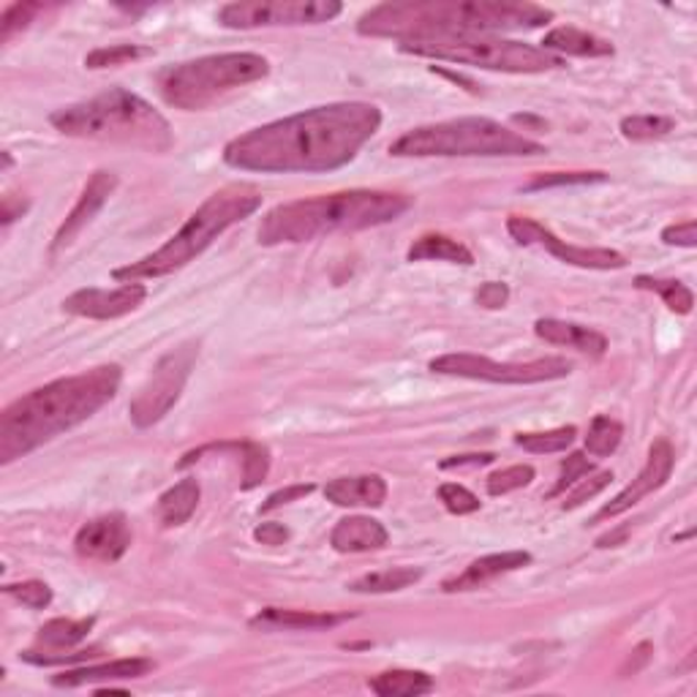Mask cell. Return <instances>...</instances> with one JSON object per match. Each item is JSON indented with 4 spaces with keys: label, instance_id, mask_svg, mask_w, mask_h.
<instances>
[{
    "label": "cell",
    "instance_id": "obj_12",
    "mask_svg": "<svg viewBox=\"0 0 697 697\" xmlns=\"http://www.w3.org/2000/svg\"><path fill=\"white\" fill-rule=\"evenodd\" d=\"M338 0H240L218 11V22L232 31L276 25H319L341 14Z\"/></svg>",
    "mask_w": 697,
    "mask_h": 697
},
{
    "label": "cell",
    "instance_id": "obj_40",
    "mask_svg": "<svg viewBox=\"0 0 697 697\" xmlns=\"http://www.w3.org/2000/svg\"><path fill=\"white\" fill-rule=\"evenodd\" d=\"M44 11L41 3H14L3 11V20H0V41H11V35L25 31L33 22V17Z\"/></svg>",
    "mask_w": 697,
    "mask_h": 697
},
{
    "label": "cell",
    "instance_id": "obj_28",
    "mask_svg": "<svg viewBox=\"0 0 697 697\" xmlns=\"http://www.w3.org/2000/svg\"><path fill=\"white\" fill-rule=\"evenodd\" d=\"M422 577L420 567H390L379 572H368V575L357 577L349 583V592L355 594H392L403 592V588L414 586Z\"/></svg>",
    "mask_w": 697,
    "mask_h": 697
},
{
    "label": "cell",
    "instance_id": "obj_36",
    "mask_svg": "<svg viewBox=\"0 0 697 697\" xmlns=\"http://www.w3.org/2000/svg\"><path fill=\"white\" fill-rule=\"evenodd\" d=\"M605 172H547V175H534L523 186V191H542L558 186H592V183H605Z\"/></svg>",
    "mask_w": 697,
    "mask_h": 697
},
{
    "label": "cell",
    "instance_id": "obj_7",
    "mask_svg": "<svg viewBox=\"0 0 697 697\" xmlns=\"http://www.w3.org/2000/svg\"><path fill=\"white\" fill-rule=\"evenodd\" d=\"M545 147L491 117H455L431 123L398 136L390 145L396 158L452 156H540Z\"/></svg>",
    "mask_w": 697,
    "mask_h": 697
},
{
    "label": "cell",
    "instance_id": "obj_42",
    "mask_svg": "<svg viewBox=\"0 0 697 697\" xmlns=\"http://www.w3.org/2000/svg\"><path fill=\"white\" fill-rule=\"evenodd\" d=\"M592 472H594L592 461H588V458L583 455V452H572L567 461L562 463V476H558V482H556V485H553V491L547 493V499L562 496V493H567L577 480H583V476L592 474Z\"/></svg>",
    "mask_w": 697,
    "mask_h": 697
},
{
    "label": "cell",
    "instance_id": "obj_13",
    "mask_svg": "<svg viewBox=\"0 0 697 697\" xmlns=\"http://www.w3.org/2000/svg\"><path fill=\"white\" fill-rule=\"evenodd\" d=\"M508 232L517 246L526 248H542L558 262L572 267H583V270H622L627 267V256L613 252V248H581L570 246L562 237L553 235L545 224L534 222L529 216H510Z\"/></svg>",
    "mask_w": 697,
    "mask_h": 697
},
{
    "label": "cell",
    "instance_id": "obj_24",
    "mask_svg": "<svg viewBox=\"0 0 697 697\" xmlns=\"http://www.w3.org/2000/svg\"><path fill=\"white\" fill-rule=\"evenodd\" d=\"M542 50L545 52H562V55H575V58H607L613 55V44L599 35L581 31V28L572 25H558L542 39Z\"/></svg>",
    "mask_w": 697,
    "mask_h": 697
},
{
    "label": "cell",
    "instance_id": "obj_11",
    "mask_svg": "<svg viewBox=\"0 0 697 697\" xmlns=\"http://www.w3.org/2000/svg\"><path fill=\"white\" fill-rule=\"evenodd\" d=\"M196 357H199V344L196 341L181 344V347L161 357L129 407V417L136 428L156 426L172 412V407L181 401L183 390H186Z\"/></svg>",
    "mask_w": 697,
    "mask_h": 697
},
{
    "label": "cell",
    "instance_id": "obj_47",
    "mask_svg": "<svg viewBox=\"0 0 697 697\" xmlns=\"http://www.w3.org/2000/svg\"><path fill=\"white\" fill-rule=\"evenodd\" d=\"M254 540L273 547L284 545V542L289 540V529H286L284 523H259V526L254 529Z\"/></svg>",
    "mask_w": 697,
    "mask_h": 697
},
{
    "label": "cell",
    "instance_id": "obj_46",
    "mask_svg": "<svg viewBox=\"0 0 697 697\" xmlns=\"http://www.w3.org/2000/svg\"><path fill=\"white\" fill-rule=\"evenodd\" d=\"M308 493H314L311 482H308V485H289V488H281V491H276V493H270V496H267V502L262 504V512H270V510L284 508V504L297 502V499L308 496Z\"/></svg>",
    "mask_w": 697,
    "mask_h": 697
},
{
    "label": "cell",
    "instance_id": "obj_34",
    "mask_svg": "<svg viewBox=\"0 0 697 697\" xmlns=\"http://www.w3.org/2000/svg\"><path fill=\"white\" fill-rule=\"evenodd\" d=\"M575 428H553V431H537V433H517L515 444L523 450L534 452V455H547V452H564L575 442Z\"/></svg>",
    "mask_w": 697,
    "mask_h": 697
},
{
    "label": "cell",
    "instance_id": "obj_26",
    "mask_svg": "<svg viewBox=\"0 0 697 697\" xmlns=\"http://www.w3.org/2000/svg\"><path fill=\"white\" fill-rule=\"evenodd\" d=\"M199 482L194 476H186L177 485H172L170 491L161 493L158 499V515L164 521V526H183L191 515L196 512V504H199Z\"/></svg>",
    "mask_w": 697,
    "mask_h": 697
},
{
    "label": "cell",
    "instance_id": "obj_18",
    "mask_svg": "<svg viewBox=\"0 0 697 697\" xmlns=\"http://www.w3.org/2000/svg\"><path fill=\"white\" fill-rule=\"evenodd\" d=\"M532 564V553L526 551H504V553H491V556H482L476 562L469 564L461 575L447 577L442 583V592L458 594V592H474V588L488 586L496 577L508 575V572L523 570Z\"/></svg>",
    "mask_w": 697,
    "mask_h": 697
},
{
    "label": "cell",
    "instance_id": "obj_1",
    "mask_svg": "<svg viewBox=\"0 0 697 697\" xmlns=\"http://www.w3.org/2000/svg\"><path fill=\"white\" fill-rule=\"evenodd\" d=\"M381 126V110L368 101L314 106L256 126L226 142V166L262 175H319L355 161Z\"/></svg>",
    "mask_w": 697,
    "mask_h": 697
},
{
    "label": "cell",
    "instance_id": "obj_44",
    "mask_svg": "<svg viewBox=\"0 0 697 697\" xmlns=\"http://www.w3.org/2000/svg\"><path fill=\"white\" fill-rule=\"evenodd\" d=\"M510 300V286L502 281H488L476 289V306L488 308V311H499V308L508 306Z\"/></svg>",
    "mask_w": 697,
    "mask_h": 697
},
{
    "label": "cell",
    "instance_id": "obj_35",
    "mask_svg": "<svg viewBox=\"0 0 697 697\" xmlns=\"http://www.w3.org/2000/svg\"><path fill=\"white\" fill-rule=\"evenodd\" d=\"M243 491H252L270 472V450L259 442H243Z\"/></svg>",
    "mask_w": 697,
    "mask_h": 697
},
{
    "label": "cell",
    "instance_id": "obj_6",
    "mask_svg": "<svg viewBox=\"0 0 697 697\" xmlns=\"http://www.w3.org/2000/svg\"><path fill=\"white\" fill-rule=\"evenodd\" d=\"M262 207V194L246 183H232L207 196L188 216V222L153 254L142 256L140 262H131L126 267H117L112 278L121 284L147 281V278L172 276L181 267L191 265L199 254H205L229 226L246 222Z\"/></svg>",
    "mask_w": 697,
    "mask_h": 697
},
{
    "label": "cell",
    "instance_id": "obj_27",
    "mask_svg": "<svg viewBox=\"0 0 697 697\" xmlns=\"http://www.w3.org/2000/svg\"><path fill=\"white\" fill-rule=\"evenodd\" d=\"M409 262H452V265H474V254L463 243L447 235H422L407 254Z\"/></svg>",
    "mask_w": 697,
    "mask_h": 697
},
{
    "label": "cell",
    "instance_id": "obj_45",
    "mask_svg": "<svg viewBox=\"0 0 697 697\" xmlns=\"http://www.w3.org/2000/svg\"><path fill=\"white\" fill-rule=\"evenodd\" d=\"M663 243H667V246L695 248L697 246V222H684V224L665 226V229H663Z\"/></svg>",
    "mask_w": 697,
    "mask_h": 697
},
{
    "label": "cell",
    "instance_id": "obj_17",
    "mask_svg": "<svg viewBox=\"0 0 697 697\" xmlns=\"http://www.w3.org/2000/svg\"><path fill=\"white\" fill-rule=\"evenodd\" d=\"M117 188V175L115 172H106V170H99L93 172L91 181L85 183V188H82L80 199H76V205L71 207V213L65 216V222L61 224V229H58L55 240H52V254H58L61 248L71 246V243L76 240V235H80L82 229H85L88 224L93 222L95 216L101 213V207L110 202V196L115 194Z\"/></svg>",
    "mask_w": 697,
    "mask_h": 697
},
{
    "label": "cell",
    "instance_id": "obj_5",
    "mask_svg": "<svg viewBox=\"0 0 697 697\" xmlns=\"http://www.w3.org/2000/svg\"><path fill=\"white\" fill-rule=\"evenodd\" d=\"M50 123L61 134L74 140L112 142V145L142 147V151L166 153L175 145L170 121L142 95L112 88L80 104L52 112Z\"/></svg>",
    "mask_w": 697,
    "mask_h": 697
},
{
    "label": "cell",
    "instance_id": "obj_8",
    "mask_svg": "<svg viewBox=\"0 0 697 697\" xmlns=\"http://www.w3.org/2000/svg\"><path fill=\"white\" fill-rule=\"evenodd\" d=\"M267 74H270L267 58L256 52H224V55L166 65L158 71L156 85L166 104L183 112H196L218 104L224 95L265 80Z\"/></svg>",
    "mask_w": 697,
    "mask_h": 697
},
{
    "label": "cell",
    "instance_id": "obj_30",
    "mask_svg": "<svg viewBox=\"0 0 697 697\" xmlns=\"http://www.w3.org/2000/svg\"><path fill=\"white\" fill-rule=\"evenodd\" d=\"M637 289H648L654 295H659L665 300V306L670 308L673 314H693L695 306V295L689 286H684L681 281H667V278H652V276H637L635 278Z\"/></svg>",
    "mask_w": 697,
    "mask_h": 697
},
{
    "label": "cell",
    "instance_id": "obj_9",
    "mask_svg": "<svg viewBox=\"0 0 697 697\" xmlns=\"http://www.w3.org/2000/svg\"><path fill=\"white\" fill-rule=\"evenodd\" d=\"M403 52L433 61H452L476 65L504 74H542L562 65V58L551 55L542 47L523 44V41L491 39V35H458V39H431L401 44Z\"/></svg>",
    "mask_w": 697,
    "mask_h": 697
},
{
    "label": "cell",
    "instance_id": "obj_48",
    "mask_svg": "<svg viewBox=\"0 0 697 697\" xmlns=\"http://www.w3.org/2000/svg\"><path fill=\"white\" fill-rule=\"evenodd\" d=\"M496 461L493 452H480V455H455L442 461V469H461V467H488V463Z\"/></svg>",
    "mask_w": 697,
    "mask_h": 697
},
{
    "label": "cell",
    "instance_id": "obj_21",
    "mask_svg": "<svg viewBox=\"0 0 697 697\" xmlns=\"http://www.w3.org/2000/svg\"><path fill=\"white\" fill-rule=\"evenodd\" d=\"M534 332H537V338H542L545 344L577 349L588 357H603L607 351V338L603 332L592 330V327L575 325V321L537 319L534 321Z\"/></svg>",
    "mask_w": 697,
    "mask_h": 697
},
{
    "label": "cell",
    "instance_id": "obj_23",
    "mask_svg": "<svg viewBox=\"0 0 697 697\" xmlns=\"http://www.w3.org/2000/svg\"><path fill=\"white\" fill-rule=\"evenodd\" d=\"M387 540H390L387 529L381 526L377 517L366 515L344 517L330 534V545L338 553H371L385 547Z\"/></svg>",
    "mask_w": 697,
    "mask_h": 697
},
{
    "label": "cell",
    "instance_id": "obj_32",
    "mask_svg": "<svg viewBox=\"0 0 697 697\" xmlns=\"http://www.w3.org/2000/svg\"><path fill=\"white\" fill-rule=\"evenodd\" d=\"M676 129V121L665 115H629L622 121V134L629 142L663 140Z\"/></svg>",
    "mask_w": 697,
    "mask_h": 697
},
{
    "label": "cell",
    "instance_id": "obj_16",
    "mask_svg": "<svg viewBox=\"0 0 697 697\" xmlns=\"http://www.w3.org/2000/svg\"><path fill=\"white\" fill-rule=\"evenodd\" d=\"M131 547V526L123 512H110L88 521L76 532L74 551L76 556L91 558V562H117L126 556Z\"/></svg>",
    "mask_w": 697,
    "mask_h": 697
},
{
    "label": "cell",
    "instance_id": "obj_49",
    "mask_svg": "<svg viewBox=\"0 0 697 697\" xmlns=\"http://www.w3.org/2000/svg\"><path fill=\"white\" fill-rule=\"evenodd\" d=\"M28 211V202L20 199L14 202V196H3V213H0V218H3V226H9L11 222H17V218H22V213Z\"/></svg>",
    "mask_w": 697,
    "mask_h": 697
},
{
    "label": "cell",
    "instance_id": "obj_39",
    "mask_svg": "<svg viewBox=\"0 0 697 697\" xmlns=\"http://www.w3.org/2000/svg\"><path fill=\"white\" fill-rule=\"evenodd\" d=\"M613 482V472H592L586 474L583 480H577L575 485H572V491L564 496V510H575L581 508L583 502H588V499H594L597 493H603L607 485Z\"/></svg>",
    "mask_w": 697,
    "mask_h": 697
},
{
    "label": "cell",
    "instance_id": "obj_14",
    "mask_svg": "<svg viewBox=\"0 0 697 697\" xmlns=\"http://www.w3.org/2000/svg\"><path fill=\"white\" fill-rule=\"evenodd\" d=\"M673 467H676V452H673V444L667 442V439H657V442L652 444V450H648V461H646V467L640 469V474H637L635 480L629 482L622 493H618V496H613L611 502H607L605 508L594 515V523L624 515V512L633 510L637 502H643L646 496L657 493L659 488L670 480Z\"/></svg>",
    "mask_w": 697,
    "mask_h": 697
},
{
    "label": "cell",
    "instance_id": "obj_43",
    "mask_svg": "<svg viewBox=\"0 0 697 697\" xmlns=\"http://www.w3.org/2000/svg\"><path fill=\"white\" fill-rule=\"evenodd\" d=\"M99 657V648H88V652L76 654H41V652H22V659L31 665H69V663H88V659Z\"/></svg>",
    "mask_w": 697,
    "mask_h": 697
},
{
    "label": "cell",
    "instance_id": "obj_22",
    "mask_svg": "<svg viewBox=\"0 0 697 697\" xmlns=\"http://www.w3.org/2000/svg\"><path fill=\"white\" fill-rule=\"evenodd\" d=\"M325 496L336 508H381L387 499V482L379 474L338 476L327 482Z\"/></svg>",
    "mask_w": 697,
    "mask_h": 697
},
{
    "label": "cell",
    "instance_id": "obj_33",
    "mask_svg": "<svg viewBox=\"0 0 697 697\" xmlns=\"http://www.w3.org/2000/svg\"><path fill=\"white\" fill-rule=\"evenodd\" d=\"M151 47L142 44H112V47H99V50L88 52L85 55V69H112V65H126L142 58H151Z\"/></svg>",
    "mask_w": 697,
    "mask_h": 697
},
{
    "label": "cell",
    "instance_id": "obj_41",
    "mask_svg": "<svg viewBox=\"0 0 697 697\" xmlns=\"http://www.w3.org/2000/svg\"><path fill=\"white\" fill-rule=\"evenodd\" d=\"M439 499H442L447 512H452V515H472V512L480 510V499L469 488L458 485V482L439 485Z\"/></svg>",
    "mask_w": 697,
    "mask_h": 697
},
{
    "label": "cell",
    "instance_id": "obj_15",
    "mask_svg": "<svg viewBox=\"0 0 697 697\" xmlns=\"http://www.w3.org/2000/svg\"><path fill=\"white\" fill-rule=\"evenodd\" d=\"M147 289L140 281L121 284L117 289H80L63 300V311L71 317L112 321L134 314L145 303Z\"/></svg>",
    "mask_w": 697,
    "mask_h": 697
},
{
    "label": "cell",
    "instance_id": "obj_38",
    "mask_svg": "<svg viewBox=\"0 0 697 697\" xmlns=\"http://www.w3.org/2000/svg\"><path fill=\"white\" fill-rule=\"evenodd\" d=\"M3 592L9 594L11 599H17V603L33 607V611H44V607L52 603V588L47 586L44 581L9 583V586H3Z\"/></svg>",
    "mask_w": 697,
    "mask_h": 697
},
{
    "label": "cell",
    "instance_id": "obj_29",
    "mask_svg": "<svg viewBox=\"0 0 697 697\" xmlns=\"http://www.w3.org/2000/svg\"><path fill=\"white\" fill-rule=\"evenodd\" d=\"M95 618H52L39 629V646L65 652L82 643L93 629Z\"/></svg>",
    "mask_w": 697,
    "mask_h": 697
},
{
    "label": "cell",
    "instance_id": "obj_19",
    "mask_svg": "<svg viewBox=\"0 0 697 697\" xmlns=\"http://www.w3.org/2000/svg\"><path fill=\"white\" fill-rule=\"evenodd\" d=\"M153 659L145 657H129V659H112L104 665H85L74 667V670H63L61 676L52 678L55 687H85V684L99 681H126V678H142L153 670Z\"/></svg>",
    "mask_w": 697,
    "mask_h": 697
},
{
    "label": "cell",
    "instance_id": "obj_3",
    "mask_svg": "<svg viewBox=\"0 0 697 697\" xmlns=\"http://www.w3.org/2000/svg\"><path fill=\"white\" fill-rule=\"evenodd\" d=\"M553 20V11L537 3L510 0H407L381 3L366 11L357 31L373 39H398L401 44L458 35H488L499 31L540 28Z\"/></svg>",
    "mask_w": 697,
    "mask_h": 697
},
{
    "label": "cell",
    "instance_id": "obj_31",
    "mask_svg": "<svg viewBox=\"0 0 697 697\" xmlns=\"http://www.w3.org/2000/svg\"><path fill=\"white\" fill-rule=\"evenodd\" d=\"M624 439V426L613 417H594L592 428H588V437H586V450L588 455L594 458H607L618 450Z\"/></svg>",
    "mask_w": 697,
    "mask_h": 697
},
{
    "label": "cell",
    "instance_id": "obj_2",
    "mask_svg": "<svg viewBox=\"0 0 697 697\" xmlns=\"http://www.w3.org/2000/svg\"><path fill=\"white\" fill-rule=\"evenodd\" d=\"M121 381V366H99L17 398L0 414V463L9 467L17 458L31 455L41 444L91 420L117 396Z\"/></svg>",
    "mask_w": 697,
    "mask_h": 697
},
{
    "label": "cell",
    "instance_id": "obj_37",
    "mask_svg": "<svg viewBox=\"0 0 697 697\" xmlns=\"http://www.w3.org/2000/svg\"><path fill=\"white\" fill-rule=\"evenodd\" d=\"M534 480V469L529 463H517V467H508L502 472H493L488 476V493L491 496H504V493L517 491V488H526Z\"/></svg>",
    "mask_w": 697,
    "mask_h": 697
},
{
    "label": "cell",
    "instance_id": "obj_20",
    "mask_svg": "<svg viewBox=\"0 0 697 697\" xmlns=\"http://www.w3.org/2000/svg\"><path fill=\"white\" fill-rule=\"evenodd\" d=\"M355 618L351 613H317V611H284V607H265L252 618L256 629H295V633H319V629L338 627Z\"/></svg>",
    "mask_w": 697,
    "mask_h": 697
},
{
    "label": "cell",
    "instance_id": "obj_4",
    "mask_svg": "<svg viewBox=\"0 0 697 697\" xmlns=\"http://www.w3.org/2000/svg\"><path fill=\"white\" fill-rule=\"evenodd\" d=\"M412 205V196L371 188L308 196V199L273 207L262 218L256 237L262 246H291V243H308L336 235V232L373 229V226L398 222Z\"/></svg>",
    "mask_w": 697,
    "mask_h": 697
},
{
    "label": "cell",
    "instance_id": "obj_25",
    "mask_svg": "<svg viewBox=\"0 0 697 697\" xmlns=\"http://www.w3.org/2000/svg\"><path fill=\"white\" fill-rule=\"evenodd\" d=\"M371 693H377L379 697H420L433 693V678L422 670H403V667H396V670H385L379 676H373L368 681Z\"/></svg>",
    "mask_w": 697,
    "mask_h": 697
},
{
    "label": "cell",
    "instance_id": "obj_10",
    "mask_svg": "<svg viewBox=\"0 0 697 697\" xmlns=\"http://www.w3.org/2000/svg\"><path fill=\"white\" fill-rule=\"evenodd\" d=\"M433 373L442 377H461L476 381H493V385H542V381H556L572 373V362L564 357H542L529 362H496L482 355H442L431 360Z\"/></svg>",
    "mask_w": 697,
    "mask_h": 697
}]
</instances>
